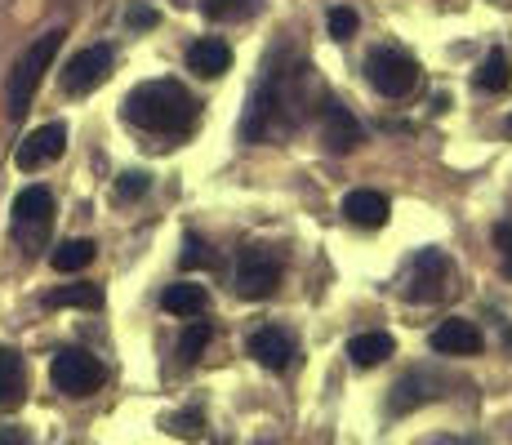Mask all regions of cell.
Wrapping results in <instances>:
<instances>
[{
    "label": "cell",
    "mask_w": 512,
    "mask_h": 445,
    "mask_svg": "<svg viewBox=\"0 0 512 445\" xmlns=\"http://www.w3.org/2000/svg\"><path fill=\"white\" fill-rule=\"evenodd\" d=\"M308 94H321V81L312 76V63H294L290 72L281 67V58L263 67V81L254 85L250 107L241 116V138L245 143H263V138L290 134L294 125L308 116Z\"/></svg>",
    "instance_id": "obj_1"
},
{
    "label": "cell",
    "mask_w": 512,
    "mask_h": 445,
    "mask_svg": "<svg viewBox=\"0 0 512 445\" xmlns=\"http://www.w3.org/2000/svg\"><path fill=\"white\" fill-rule=\"evenodd\" d=\"M196 112L201 107L179 81H143L125 94V121L147 134H187Z\"/></svg>",
    "instance_id": "obj_2"
},
{
    "label": "cell",
    "mask_w": 512,
    "mask_h": 445,
    "mask_svg": "<svg viewBox=\"0 0 512 445\" xmlns=\"http://www.w3.org/2000/svg\"><path fill=\"white\" fill-rule=\"evenodd\" d=\"M63 27H54V32H45V36H36L32 45L18 54V63H14V72H9V85H5V112H9V121H23L27 116V107H32V98H36V89H41L45 81V72H49V63H54V54L63 49Z\"/></svg>",
    "instance_id": "obj_3"
},
{
    "label": "cell",
    "mask_w": 512,
    "mask_h": 445,
    "mask_svg": "<svg viewBox=\"0 0 512 445\" xmlns=\"http://www.w3.org/2000/svg\"><path fill=\"white\" fill-rule=\"evenodd\" d=\"M455 290V263H450L446 250H419L406 267V281H401V294L410 303H437Z\"/></svg>",
    "instance_id": "obj_4"
},
{
    "label": "cell",
    "mask_w": 512,
    "mask_h": 445,
    "mask_svg": "<svg viewBox=\"0 0 512 445\" xmlns=\"http://www.w3.org/2000/svg\"><path fill=\"white\" fill-rule=\"evenodd\" d=\"M232 294L236 299H268L272 290L281 285V259L268 250V245H250V250L236 254V267H232Z\"/></svg>",
    "instance_id": "obj_5"
},
{
    "label": "cell",
    "mask_w": 512,
    "mask_h": 445,
    "mask_svg": "<svg viewBox=\"0 0 512 445\" xmlns=\"http://www.w3.org/2000/svg\"><path fill=\"white\" fill-rule=\"evenodd\" d=\"M49 379H54V388L63 392V397H90V392H98L107 383V370L94 352L63 348V352H54V361H49Z\"/></svg>",
    "instance_id": "obj_6"
},
{
    "label": "cell",
    "mask_w": 512,
    "mask_h": 445,
    "mask_svg": "<svg viewBox=\"0 0 512 445\" xmlns=\"http://www.w3.org/2000/svg\"><path fill=\"white\" fill-rule=\"evenodd\" d=\"M366 76L383 98H406V94H415V85H419V63L406 49L379 45V49H370V58H366Z\"/></svg>",
    "instance_id": "obj_7"
},
{
    "label": "cell",
    "mask_w": 512,
    "mask_h": 445,
    "mask_svg": "<svg viewBox=\"0 0 512 445\" xmlns=\"http://www.w3.org/2000/svg\"><path fill=\"white\" fill-rule=\"evenodd\" d=\"M49 223H54V196H49V187H23L14 196V236L23 241L27 254L45 250Z\"/></svg>",
    "instance_id": "obj_8"
},
{
    "label": "cell",
    "mask_w": 512,
    "mask_h": 445,
    "mask_svg": "<svg viewBox=\"0 0 512 445\" xmlns=\"http://www.w3.org/2000/svg\"><path fill=\"white\" fill-rule=\"evenodd\" d=\"M112 67H116V54H112V45H90V49H81V54L72 58V63L63 67V89L72 98H81V94H94L98 85L112 76Z\"/></svg>",
    "instance_id": "obj_9"
},
{
    "label": "cell",
    "mask_w": 512,
    "mask_h": 445,
    "mask_svg": "<svg viewBox=\"0 0 512 445\" xmlns=\"http://www.w3.org/2000/svg\"><path fill=\"white\" fill-rule=\"evenodd\" d=\"M63 147H67V125L63 121H49V125L32 130L23 143H18L14 165H18V170H27V174H36V170H45L49 161H58V156H63Z\"/></svg>",
    "instance_id": "obj_10"
},
{
    "label": "cell",
    "mask_w": 512,
    "mask_h": 445,
    "mask_svg": "<svg viewBox=\"0 0 512 445\" xmlns=\"http://www.w3.org/2000/svg\"><path fill=\"white\" fill-rule=\"evenodd\" d=\"M250 356L263 365V370H272V374H281V370H290L294 365V356H299V343H294V334L290 330H281V325H259V330L250 334Z\"/></svg>",
    "instance_id": "obj_11"
},
{
    "label": "cell",
    "mask_w": 512,
    "mask_h": 445,
    "mask_svg": "<svg viewBox=\"0 0 512 445\" xmlns=\"http://www.w3.org/2000/svg\"><path fill=\"white\" fill-rule=\"evenodd\" d=\"M321 138H326L330 152H357V147L366 143V130H361V121L352 116V107L326 98V103H321Z\"/></svg>",
    "instance_id": "obj_12"
},
{
    "label": "cell",
    "mask_w": 512,
    "mask_h": 445,
    "mask_svg": "<svg viewBox=\"0 0 512 445\" xmlns=\"http://www.w3.org/2000/svg\"><path fill=\"white\" fill-rule=\"evenodd\" d=\"M428 343H432V352H441V356H477L486 334L472 321H464V316H450V321H441L437 330L428 334Z\"/></svg>",
    "instance_id": "obj_13"
},
{
    "label": "cell",
    "mask_w": 512,
    "mask_h": 445,
    "mask_svg": "<svg viewBox=\"0 0 512 445\" xmlns=\"http://www.w3.org/2000/svg\"><path fill=\"white\" fill-rule=\"evenodd\" d=\"M441 392H446V383H441V379H432L428 370L406 374V379H397V388H392L388 410H392V414H410V410H419V405L437 401Z\"/></svg>",
    "instance_id": "obj_14"
},
{
    "label": "cell",
    "mask_w": 512,
    "mask_h": 445,
    "mask_svg": "<svg viewBox=\"0 0 512 445\" xmlns=\"http://www.w3.org/2000/svg\"><path fill=\"white\" fill-rule=\"evenodd\" d=\"M392 214V201L383 192H370V187H357V192L343 196V219L352 227H383Z\"/></svg>",
    "instance_id": "obj_15"
},
{
    "label": "cell",
    "mask_w": 512,
    "mask_h": 445,
    "mask_svg": "<svg viewBox=\"0 0 512 445\" xmlns=\"http://www.w3.org/2000/svg\"><path fill=\"white\" fill-rule=\"evenodd\" d=\"M27 401V365L14 348H0V410H18Z\"/></svg>",
    "instance_id": "obj_16"
},
{
    "label": "cell",
    "mask_w": 512,
    "mask_h": 445,
    "mask_svg": "<svg viewBox=\"0 0 512 445\" xmlns=\"http://www.w3.org/2000/svg\"><path fill=\"white\" fill-rule=\"evenodd\" d=\"M232 67V49L219 36H201L192 49H187V72L196 76H223Z\"/></svg>",
    "instance_id": "obj_17"
},
{
    "label": "cell",
    "mask_w": 512,
    "mask_h": 445,
    "mask_svg": "<svg viewBox=\"0 0 512 445\" xmlns=\"http://www.w3.org/2000/svg\"><path fill=\"white\" fill-rule=\"evenodd\" d=\"M161 308L170 312V316H183V321H192V316H201L205 308H210V290H205V285H192V281L165 285Z\"/></svg>",
    "instance_id": "obj_18"
},
{
    "label": "cell",
    "mask_w": 512,
    "mask_h": 445,
    "mask_svg": "<svg viewBox=\"0 0 512 445\" xmlns=\"http://www.w3.org/2000/svg\"><path fill=\"white\" fill-rule=\"evenodd\" d=\"M472 89H477V94H508L512 89V63H508L504 49H490V54L477 63Z\"/></svg>",
    "instance_id": "obj_19"
},
{
    "label": "cell",
    "mask_w": 512,
    "mask_h": 445,
    "mask_svg": "<svg viewBox=\"0 0 512 445\" xmlns=\"http://www.w3.org/2000/svg\"><path fill=\"white\" fill-rule=\"evenodd\" d=\"M392 352H397V343H392V334H383V330H366V334H352L348 339V356H352V365H361V370L383 365Z\"/></svg>",
    "instance_id": "obj_20"
},
{
    "label": "cell",
    "mask_w": 512,
    "mask_h": 445,
    "mask_svg": "<svg viewBox=\"0 0 512 445\" xmlns=\"http://www.w3.org/2000/svg\"><path fill=\"white\" fill-rule=\"evenodd\" d=\"M49 308H103V285H90V281H81V285H58L54 294H49Z\"/></svg>",
    "instance_id": "obj_21"
},
{
    "label": "cell",
    "mask_w": 512,
    "mask_h": 445,
    "mask_svg": "<svg viewBox=\"0 0 512 445\" xmlns=\"http://www.w3.org/2000/svg\"><path fill=\"white\" fill-rule=\"evenodd\" d=\"M94 254H98V245L94 241H63L54 254H49V263H54V272H85V267L94 263Z\"/></svg>",
    "instance_id": "obj_22"
},
{
    "label": "cell",
    "mask_w": 512,
    "mask_h": 445,
    "mask_svg": "<svg viewBox=\"0 0 512 445\" xmlns=\"http://www.w3.org/2000/svg\"><path fill=\"white\" fill-rule=\"evenodd\" d=\"M205 18H214V23H236V18H250L254 9H259V0H201Z\"/></svg>",
    "instance_id": "obj_23"
},
{
    "label": "cell",
    "mask_w": 512,
    "mask_h": 445,
    "mask_svg": "<svg viewBox=\"0 0 512 445\" xmlns=\"http://www.w3.org/2000/svg\"><path fill=\"white\" fill-rule=\"evenodd\" d=\"M214 263H219V259H214L210 245H205L196 232H187V236H183V254H179V267H183V272H196V267H214Z\"/></svg>",
    "instance_id": "obj_24"
},
{
    "label": "cell",
    "mask_w": 512,
    "mask_h": 445,
    "mask_svg": "<svg viewBox=\"0 0 512 445\" xmlns=\"http://www.w3.org/2000/svg\"><path fill=\"white\" fill-rule=\"evenodd\" d=\"M210 334H214V330H210V321H192V325L183 330V339H179V356H183L187 365H192L196 356L210 348Z\"/></svg>",
    "instance_id": "obj_25"
},
{
    "label": "cell",
    "mask_w": 512,
    "mask_h": 445,
    "mask_svg": "<svg viewBox=\"0 0 512 445\" xmlns=\"http://www.w3.org/2000/svg\"><path fill=\"white\" fill-rule=\"evenodd\" d=\"M326 27H330L334 41H352V36H357V27H361V18H357V9L334 5L330 14H326Z\"/></svg>",
    "instance_id": "obj_26"
},
{
    "label": "cell",
    "mask_w": 512,
    "mask_h": 445,
    "mask_svg": "<svg viewBox=\"0 0 512 445\" xmlns=\"http://www.w3.org/2000/svg\"><path fill=\"white\" fill-rule=\"evenodd\" d=\"M152 187V178H147L143 170H125L121 178H116V201L121 205H130V201H139V196Z\"/></svg>",
    "instance_id": "obj_27"
},
{
    "label": "cell",
    "mask_w": 512,
    "mask_h": 445,
    "mask_svg": "<svg viewBox=\"0 0 512 445\" xmlns=\"http://www.w3.org/2000/svg\"><path fill=\"white\" fill-rule=\"evenodd\" d=\"M495 245L504 254V276L512 281V223H495Z\"/></svg>",
    "instance_id": "obj_28"
},
{
    "label": "cell",
    "mask_w": 512,
    "mask_h": 445,
    "mask_svg": "<svg viewBox=\"0 0 512 445\" xmlns=\"http://www.w3.org/2000/svg\"><path fill=\"white\" fill-rule=\"evenodd\" d=\"M201 428H205L201 414H179V419H170V432H179V437H196Z\"/></svg>",
    "instance_id": "obj_29"
},
{
    "label": "cell",
    "mask_w": 512,
    "mask_h": 445,
    "mask_svg": "<svg viewBox=\"0 0 512 445\" xmlns=\"http://www.w3.org/2000/svg\"><path fill=\"white\" fill-rule=\"evenodd\" d=\"M125 23L139 27V32H147V27H156V9L147 5H130V14H125Z\"/></svg>",
    "instance_id": "obj_30"
},
{
    "label": "cell",
    "mask_w": 512,
    "mask_h": 445,
    "mask_svg": "<svg viewBox=\"0 0 512 445\" xmlns=\"http://www.w3.org/2000/svg\"><path fill=\"white\" fill-rule=\"evenodd\" d=\"M5 441H27V432H14V428H0V445Z\"/></svg>",
    "instance_id": "obj_31"
},
{
    "label": "cell",
    "mask_w": 512,
    "mask_h": 445,
    "mask_svg": "<svg viewBox=\"0 0 512 445\" xmlns=\"http://www.w3.org/2000/svg\"><path fill=\"white\" fill-rule=\"evenodd\" d=\"M504 130H508V134H512V116H508V125H504Z\"/></svg>",
    "instance_id": "obj_32"
}]
</instances>
